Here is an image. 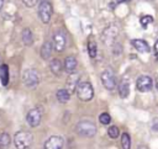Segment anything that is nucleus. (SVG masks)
Masks as SVG:
<instances>
[{
	"mask_svg": "<svg viewBox=\"0 0 158 149\" xmlns=\"http://www.w3.org/2000/svg\"><path fill=\"white\" fill-rule=\"evenodd\" d=\"M52 50H53V44L49 41L44 42L41 47V57L43 59H48L52 55Z\"/></svg>",
	"mask_w": 158,
	"mask_h": 149,
	"instance_id": "15",
	"label": "nucleus"
},
{
	"mask_svg": "<svg viewBox=\"0 0 158 149\" xmlns=\"http://www.w3.org/2000/svg\"><path fill=\"white\" fill-rule=\"evenodd\" d=\"M107 134H109L110 138L116 139V138L120 135V131H118V128H117L116 126H111V127H109V129H107Z\"/></svg>",
	"mask_w": 158,
	"mask_h": 149,
	"instance_id": "25",
	"label": "nucleus"
},
{
	"mask_svg": "<svg viewBox=\"0 0 158 149\" xmlns=\"http://www.w3.org/2000/svg\"><path fill=\"white\" fill-rule=\"evenodd\" d=\"M56 96H57V100H58L59 102H62V103L68 102L69 99H70V94H69V91H68L67 89H59V90L57 91Z\"/></svg>",
	"mask_w": 158,
	"mask_h": 149,
	"instance_id": "17",
	"label": "nucleus"
},
{
	"mask_svg": "<svg viewBox=\"0 0 158 149\" xmlns=\"http://www.w3.org/2000/svg\"><path fill=\"white\" fill-rule=\"evenodd\" d=\"M153 49H154V53H156V54H158V39L156 41V43H154V47H153Z\"/></svg>",
	"mask_w": 158,
	"mask_h": 149,
	"instance_id": "28",
	"label": "nucleus"
},
{
	"mask_svg": "<svg viewBox=\"0 0 158 149\" xmlns=\"http://www.w3.org/2000/svg\"><path fill=\"white\" fill-rule=\"evenodd\" d=\"M53 47L57 52H62L65 47V37L62 32H56L53 36Z\"/></svg>",
	"mask_w": 158,
	"mask_h": 149,
	"instance_id": "12",
	"label": "nucleus"
},
{
	"mask_svg": "<svg viewBox=\"0 0 158 149\" xmlns=\"http://www.w3.org/2000/svg\"><path fill=\"white\" fill-rule=\"evenodd\" d=\"M153 129H154V131H158V121H156V123H154V126H153Z\"/></svg>",
	"mask_w": 158,
	"mask_h": 149,
	"instance_id": "29",
	"label": "nucleus"
},
{
	"mask_svg": "<svg viewBox=\"0 0 158 149\" xmlns=\"http://www.w3.org/2000/svg\"><path fill=\"white\" fill-rule=\"evenodd\" d=\"M77 65H78V62L74 57H67L65 60H64V65H63V69L70 74V73H74V70L77 69Z\"/></svg>",
	"mask_w": 158,
	"mask_h": 149,
	"instance_id": "14",
	"label": "nucleus"
},
{
	"mask_svg": "<svg viewBox=\"0 0 158 149\" xmlns=\"http://www.w3.org/2000/svg\"><path fill=\"white\" fill-rule=\"evenodd\" d=\"M37 1H38V0H23L25 5H26V6H28V7H32V6H35V5L37 4Z\"/></svg>",
	"mask_w": 158,
	"mask_h": 149,
	"instance_id": "27",
	"label": "nucleus"
},
{
	"mask_svg": "<svg viewBox=\"0 0 158 149\" xmlns=\"http://www.w3.org/2000/svg\"><path fill=\"white\" fill-rule=\"evenodd\" d=\"M2 5H4V0H0V10H1V7H2Z\"/></svg>",
	"mask_w": 158,
	"mask_h": 149,
	"instance_id": "30",
	"label": "nucleus"
},
{
	"mask_svg": "<svg viewBox=\"0 0 158 149\" xmlns=\"http://www.w3.org/2000/svg\"><path fill=\"white\" fill-rule=\"evenodd\" d=\"M75 131L79 135H83V137H94L95 133H96V126L90 122V121H80L77 127H75Z\"/></svg>",
	"mask_w": 158,
	"mask_h": 149,
	"instance_id": "3",
	"label": "nucleus"
},
{
	"mask_svg": "<svg viewBox=\"0 0 158 149\" xmlns=\"http://www.w3.org/2000/svg\"><path fill=\"white\" fill-rule=\"evenodd\" d=\"M52 12H53V9H52V5H51L49 1L43 0V1L40 2V5H38V17L43 23H48L51 21Z\"/></svg>",
	"mask_w": 158,
	"mask_h": 149,
	"instance_id": "6",
	"label": "nucleus"
},
{
	"mask_svg": "<svg viewBox=\"0 0 158 149\" xmlns=\"http://www.w3.org/2000/svg\"><path fill=\"white\" fill-rule=\"evenodd\" d=\"M117 34H118V27H117V25L111 23V25H109L107 27H105V30L102 31V33H101V39H102V42H104L106 46H111V44L115 42Z\"/></svg>",
	"mask_w": 158,
	"mask_h": 149,
	"instance_id": "4",
	"label": "nucleus"
},
{
	"mask_svg": "<svg viewBox=\"0 0 158 149\" xmlns=\"http://www.w3.org/2000/svg\"><path fill=\"white\" fill-rule=\"evenodd\" d=\"M49 69L54 74V75H60L62 70H63V65H62V62L59 59H52L51 63H49Z\"/></svg>",
	"mask_w": 158,
	"mask_h": 149,
	"instance_id": "16",
	"label": "nucleus"
},
{
	"mask_svg": "<svg viewBox=\"0 0 158 149\" xmlns=\"http://www.w3.org/2000/svg\"><path fill=\"white\" fill-rule=\"evenodd\" d=\"M79 80H80L79 73H70L69 74V76L67 78V90L69 91V94L75 91L77 86L79 85Z\"/></svg>",
	"mask_w": 158,
	"mask_h": 149,
	"instance_id": "11",
	"label": "nucleus"
},
{
	"mask_svg": "<svg viewBox=\"0 0 158 149\" xmlns=\"http://www.w3.org/2000/svg\"><path fill=\"white\" fill-rule=\"evenodd\" d=\"M88 53L90 58H95L98 54V47H96V42L94 39H89L88 42Z\"/></svg>",
	"mask_w": 158,
	"mask_h": 149,
	"instance_id": "21",
	"label": "nucleus"
},
{
	"mask_svg": "<svg viewBox=\"0 0 158 149\" xmlns=\"http://www.w3.org/2000/svg\"><path fill=\"white\" fill-rule=\"evenodd\" d=\"M22 83L27 87H36L40 83V73L36 69H27L22 74Z\"/></svg>",
	"mask_w": 158,
	"mask_h": 149,
	"instance_id": "5",
	"label": "nucleus"
},
{
	"mask_svg": "<svg viewBox=\"0 0 158 149\" xmlns=\"http://www.w3.org/2000/svg\"><path fill=\"white\" fill-rule=\"evenodd\" d=\"M41 119H42V111L38 107L30 110L26 115V121L30 127H37L41 123Z\"/></svg>",
	"mask_w": 158,
	"mask_h": 149,
	"instance_id": "8",
	"label": "nucleus"
},
{
	"mask_svg": "<svg viewBox=\"0 0 158 149\" xmlns=\"http://www.w3.org/2000/svg\"><path fill=\"white\" fill-rule=\"evenodd\" d=\"M138 149H148V148H147V147H146V145H141V147H139V148H138Z\"/></svg>",
	"mask_w": 158,
	"mask_h": 149,
	"instance_id": "31",
	"label": "nucleus"
},
{
	"mask_svg": "<svg viewBox=\"0 0 158 149\" xmlns=\"http://www.w3.org/2000/svg\"><path fill=\"white\" fill-rule=\"evenodd\" d=\"M136 87L141 92H148L153 87V80L148 75H141L136 81Z\"/></svg>",
	"mask_w": 158,
	"mask_h": 149,
	"instance_id": "9",
	"label": "nucleus"
},
{
	"mask_svg": "<svg viewBox=\"0 0 158 149\" xmlns=\"http://www.w3.org/2000/svg\"><path fill=\"white\" fill-rule=\"evenodd\" d=\"M131 43L135 47V49H137L141 53H148L149 49H151L149 46H148V43L146 41H143V39H132Z\"/></svg>",
	"mask_w": 158,
	"mask_h": 149,
	"instance_id": "13",
	"label": "nucleus"
},
{
	"mask_svg": "<svg viewBox=\"0 0 158 149\" xmlns=\"http://www.w3.org/2000/svg\"><path fill=\"white\" fill-rule=\"evenodd\" d=\"M121 145L122 149H130L131 148V138L128 133H123L121 135Z\"/></svg>",
	"mask_w": 158,
	"mask_h": 149,
	"instance_id": "23",
	"label": "nucleus"
},
{
	"mask_svg": "<svg viewBox=\"0 0 158 149\" xmlns=\"http://www.w3.org/2000/svg\"><path fill=\"white\" fill-rule=\"evenodd\" d=\"M100 79H101L102 85L107 90H114L116 87V78H115V74L112 73V70H110V69L104 70L100 75Z\"/></svg>",
	"mask_w": 158,
	"mask_h": 149,
	"instance_id": "7",
	"label": "nucleus"
},
{
	"mask_svg": "<svg viewBox=\"0 0 158 149\" xmlns=\"http://www.w3.org/2000/svg\"><path fill=\"white\" fill-rule=\"evenodd\" d=\"M0 80L4 86H6L9 83V68L6 64H2L0 66Z\"/></svg>",
	"mask_w": 158,
	"mask_h": 149,
	"instance_id": "18",
	"label": "nucleus"
},
{
	"mask_svg": "<svg viewBox=\"0 0 158 149\" xmlns=\"http://www.w3.org/2000/svg\"><path fill=\"white\" fill-rule=\"evenodd\" d=\"M118 94L122 99H126L130 94V85L127 81H121L118 85Z\"/></svg>",
	"mask_w": 158,
	"mask_h": 149,
	"instance_id": "20",
	"label": "nucleus"
},
{
	"mask_svg": "<svg viewBox=\"0 0 158 149\" xmlns=\"http://www.w3.org/2000/svg\"><path fill=\"white\" fill-rule=\"evenodd\" d=\"M10 142H11V138L7 133H1L0 134V149L7 148L10 145Z\"/></svg>",
	"mask_w": 158,
	"mask_h": 149,
	"instance_id": "22",
	"label": "nucleus"
},
{
	"mask_svg": "<svg viewBox=\"0 0 158 149\" xmlns=\"http://www.w3.org/2000/svg\"><path fill=\"white\" fill-rule=\"evenodd\" d=\"M32 134L30 132H26V131H21V132H17L14 137V143H15V147L17 149H27L31 143H32Z\"/></svg>",
	"mask_w": 158,
	"mask_h": 149,
	"instance_id": "2",
	"label": "nucleus"
},
{
	"mask_svg": "<svg viewBox=\"0 0 158 149\" xmlns=\"http://www.w3.org/2000/svg\"><path fill=\"white\" fill-rule=\"evenodd\" d=\"M151 22H153V17H152L151 15H142L141 18H139V23H141V26H142L143 28H147V26H148Z\"/></svg>",
	"mask_w": 158,
	"mask_h": 149,
	"instance_id": "24",
	"label": "nucleus"
},
{
	"mask_svg": "<svg viewBox=\"0 0 158 149\" xmlns=\"http://www.w3.org/2000/svg\"><path fill=\"white\" fill-rule=\"evenodd\" d=\"M22 42L25 43V46H31L33 43V36L30 28H25L22 31Z\"/></svg>",
	"mask_w": 158,
	"mask_h": 149,
	"instance_id": "19",
	"label": "nucleus"
},
{
	"mask_svg": "<svg viewBox=\"0 0 158 149\" xmlns=\"http://www.w3.org/2000/svg\"><path fill=\"white\" fill-rule=\"evenodd\" d=\"M75 92H77L78 99H80L81 101H90L94 96V89L91 84L88 81L79 83V85L75 89Z\"/></svg>",
	"mask_w": 158,
	"mask_h": 149,
	"instance_id": "1",
	"label": "nucleus"
},
{
	"mask_svg": "<svg viewBox=\"0 0 158 149\" xmlns=\"http://www.w3.org/2000/svg\"><path fill=\"white\" fill-rule=\"evenodd\" d=\"M121 1H131V0H121Z\"/></svg>",
	"mask_w": 158,
	"mask_h": 149,
	"instance_id": "33",
	"label": "nucleus"
},
{
	"mask_svg": "<svg viewBox=\"0 0 158 149\" xmlns=\"http://www.w3.org/2000/svg\"><path fill=\"white\" fill-rule=\"evenodd\" d=\"M99 121H100V123L101 124H109L110 122H111V116L107 113V112H102L100 116H99Z\"/></svg>",
	"mask_w": 158,
	"mask_h": 149,
	"instance_id": "26",
	"label": "nucleus"
},
{
	"mask_svg": "<svg viewBox=\"0 0 158 149\" xmlns=\"http://www.w3.org/2000/svg\"><path fill=\"white\" fill-rule=\"evenodd\" d=\"M63 145H64V140H63L62 137L52 135L46 140V143L43 145V149H62Z\"/></svg>",
	"mask_w": 158,
	"mask_h": 149,
	"instance_id": "10",
	"label": "nucleus"
},
{
	"mask_svg": "<svg viewBox=\"0 0 158 149\" xmlns=\"http://www.w3.org/2000/svg\"><path fill=\"white\" fill-rule=\"evenodd\" d=\"M156 87H157V90H158V78H157V80H156Z\"/></svg>",
	"mask_w": 158,
	"mask_h": 149,
	"instance_id": "32",
	"label": "nucleus"
}]
</instances>
